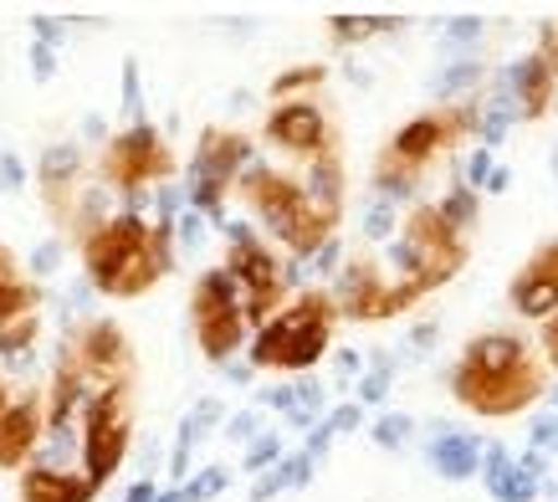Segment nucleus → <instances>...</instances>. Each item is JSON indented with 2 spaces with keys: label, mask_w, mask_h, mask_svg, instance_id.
<instances>
[{
  "label": "nucleus",
  "mask_w": 558,
  "mask_h": 502,
  "mask_svg": "<svg viewBox=\"0 0 558 502\" xmlns=\"http://www.w3.org/2000/svg\"><path fill=\"white\" fill-rule=\"evenodd\" d=\"M389 380H395V364H389V359H374L369 374L359 380V405H379V401H385Z\"/></svg>",
  "instance_id": "cd10ccee"
},
{
  "label": "nucleus",
  "mask_w": 558,
  "mask_h": 502,
  "mask_svg": "<svg viewBox=\"0 0 558 502\" xmlns=\"http://www.w3.org/2000/svg\"><path fill=\"white\" fill-rule=\"evenodd\" d=\"M508 180H512L508 169H492V175H487V190H508Z\"/></svg>",
  "instance_id": "c03bdc74"
},
{
  "label": "nucleus",
  "mask_w": 558,
  "mask_h": 502,
  "mask_svg": "<svg viewBox=\"0 0 558 502\" xmlns=\"http://www.w3.org/2000/svg\"><path fill=\"white\" fill-rule=\"evenodd\" d=\"M446 390L472 416L508 420V416H523L527 405H538L548 395V369H543L538 354L527 349V338L487 328V334H476L461 349V359L446 374Z\"/></svg>",
  "instance_id": "f257e3e1"
},
{
  "label": "nucleus",
  "mask_w": 558,
  "mask_h": 502,
  "mask_svg": "<svg viewBox=\"0 0 558 502\" xmlns=\"http://www.w3.org/2000/svg\"><path fill=\"white\" fill-rule=\"evenodd\" d=\"M482 477H487V492L497 502H533L538 498V477H533L523 462L512 467L502 446H487V467H482Z\"/></svg>",
  "instance_id": "6ab92c4d"
},
{
  "label": "nucleus",
  "mask_w": 558,
  "mask_h": 502,
  "mask_svg": "<svg viewBox=\"0 0 558 502\" xmlns=\"http://www.w3.org/2000/svg\"><path fill=\"white\" fill-rule=\"evenodd\" d=\"M190 328L210 364H231V354L246 344V319H241V292L226 267H210L195 277L190 292Z\"/></svg>",
  "instance_id": "1a4fd4ad"
},
{
  "label": "nucleus",
  "mask_w": 558,
  "mask_h": 502,
  "mask_svg": "<svg viewBox=\"0 0 558 502\" xmlns=\"http://www.w3.org/2000/svg\"><path fill=\"white\" fill-rule=\"evenodd\" d=\"M123 113H129V129H134V123H149V118H144V93H138V62L134 57L123 62Z\"/></svg>",
  "instance_id": "c85d7f7f"
},
{
  "label": "nucleus",
  "mask_w": 558,
  "mask_h": 502,
  "mask_svg": "<svg viewBox=\"0 0 558 502\" xmlns=\"http://www.w3.org/2000/svg\"><path fill=\"white\" fill-rule=\"evenodd\" d=\"M220 369H226V380H236V385L252 374V364H220Z\"/></svg>",
  "instance_id": "a18cd8bd"
},
{
  "label": "nucleus",
  "mask_w": 558,
  "mask_h": 502,
  "mask_svg": "<svg viewBox=\"0 0 558 502\" xmlns=\"http://www.w3.org/2000/svg\"><path fill=\"white\" fill-rule=\"evenodd\" d=\"M51 72H57V47H41V41H32V77H36V83H47Z\"/></svg>",
  "instance_id": "ea45409f"
},
{
  "label": "nucleus",
  "mask_w": 558,
  "mask_h": 502,
  "mask_svg": "<svg viewBox=\"0 0 558 502\" xmlns=\"http://www.w3.org/2000/svg\"><path fill=\"white\" fill-rule=\"evenodd\" d=\"M57 262H62V236H51V241H41V247L32 251V277H51Z\"/></svg>",
  "instance_id": "f704fd0d"
},
{
  "label": "nucleus",
  "mask_w": 558,
  "mask_h": 502,
  "mask_svg": "<svg viewBox=\"0 0 558 502\" xmlns=\"http://www.w3.org/2000/svg\"><path fill=\"white\" fill-rule=\"evenodd\" d=\"M405 435H410V416H379L374 420V441L389 446V452H395V446H405Z\"/></svg>",
  "instance_id": "473e14b6"
},
{
  "label": "nucleus",
  "mask_w": 558,
  "mask_h": 502,
  "mask_svg": "<svg viewBox=\"0 0 558 502\" xmlns=\"http://www.w3.org/2000/svg\"><path fill=\"white\" fill-rule=\"evenodd\" d=\"M487 175H492V159H487V150H476L472 154V184H487Z\"/></svg>",
  "instance_id": "79ce46f5"
},
{
  "label": "nucleus",
  "mask_w": 558,
  "mask_h": 502,
  "mask_svg": "<svg viewBox=\"0 0 558 502\" xmlns=\"http://www.w3.org/2000/svg\"><path fill=\"white\" fill-rule=\"evenodd\" d=\"M333 323H339V308L333 298L313 287V292H298L288 308H277L252 338V369H282V374H307L318 364L328 344H333Z\"/></svg>",
  "instance_id": "7ed1b4c3"
},
{
  "label": "nucleus",
  "mask_w": 558,
  "mask_h": 502,
  "mask_svg": "<svg viewBox=\"0 0 558 502\" xmlns=\"http://www.w3.org/2000/svg\"><path fill=\"white\" fill-rule=\"evenodd\" d=\"M482 36V21L476 16H457L451 26H446V47H466V41H476Z\"/></svg>",
  "instance_id": "e433bc0d"
},
{
  "label": "nucleus",
  "mask_w": 558,
  "mask_h": 502,
  "mask_svg": "<svg viewBox=\"0 0 558 502\" xmlns=\"http://www.w3.org/2000/svg\"><path fill=\"white\" fill-rule=\"evenodd\" d=\"M256 159V144L246 134H226V129H205L201 144H195V159H190L185 175V205L195 216L226 226V190L236 184V175Z\"/></svg>",
  "instance_id": "423d86ee"
},
{
  "label": "nucleus",
  "mask_w": 558,
  "mask_h": 502,
  "mask_svg": "<svg viewBox=\"0 0 558 502\" xmlns=\"http://www.w3.org/2000/svg\"><path fill=\"white\" fill-rule=\"evenodd\" d=\"M554 452H558V446H554Z\"/></svg>",
  "instance_id": "49530a36"
},
{
  "label": "nucleus",
  "mask_w": 558,
  "mask_h": 502,
  "mask_svg": "<svg viewBox=\"0 0 558 502\" xmlns=\"http://www.w3.org/2000/svg\"><path fill=\"white\" fill-rule=\"evenodd\" d=\"M298 184H303L307 205H313L323 220L339 226V216H343V159H339V150L323 154V159H307V175Z\"/></svg>",
  "instance_id": "f3484780"
},
{
  "label": "nucleus",
  "mask_w": 558,
  "mask_h": 502,
  "mask_svg": "<svg viewBox=\"0 0 558 502\" xmlns=\"http://www.w3.org/2000/svg\"><path fill=\"white\" fill-rule=\"evenodd\" d=\"M93 498H98V487L87 482L83 471L36 467V462L21 467V502H93Z\"/></svg>",
  "instance_id": "2eb2a0df"
},
{
  "label": "nucleus",
  "mask_w": 558,
  "mask_h": 502,
  "mask_svg": "<svg viewBox=\"0 0 558 502\" xmlns=\"http://www.w3.org/2000/svg\"><path fill=\"white\" fill-rule=\"evenodd\" d=\"M359 420H364V410H359V405H339V410H328V416H323V431L343 435V431H354Z\"/></svg>",
  "instance_id": "c9c22d12"
},
{
  "label": "nucleus",
  "mask_w": 558,
  "mask_h": 502,
  "mask_svg": "<svg viewBox=\"0 0 558 502\" xmlns=\"http://www.w3.org/2000/svg\"><path fill=\"white\" fill-rule=\"evenodd\" d=\"M267 144H277L282 154H298V159H323L339 144V129L328 123L318 98H288L267 113Z\"/></svg>",
  "instance_id": "f8f14e48"
},
{
  "label": "nucleus",
  "mask_w": 558,
  "mask_h": 502,
  "mask_svg": "<svg viewBox=\"0 0 558 502\" xmlns=\"http://www.w3.org/2000/svg\"><path fill=\"white\" fill-rule=\"evenodd\" d=\"M36 308H41V287H36L32 277H21L11 247H0V334H5L16 319L36 313Z\"/></svg>",
  "instance_id": "a211bd4d"
},
{
  "label": "nucleus",
  "mask_w": 558,
  "mask_h": 502,
  "mask_svg": "<svg viewBox=\"0 0 558 502\" xmlns=\"http://www.w3.org/2000/svg\"><path fill=\"white\" fill-rule=\"evenodd\" d=\"M98 175L119 195L123 190H149V184H165L174 175V154L154 123H134V129L108 139V150L98 159Z\"/></svg>",
  "instance_id": "9d476101"
},
{
  "label": "nucleus",
  "mask_w": 558,
  "mask_h": 502,
  "mask_svg": "<svg viewBox=\"0 0 558 502\" xmlns=\"http://www.w3.org/2000/svg\"><path fill=\"white\" fill-rule=\"evenodd\" d=\"M538 344H543V369H554V374H558V313H554V319H543Z\"/></svg>",
  "instance_id": "4c0bfd02"
},
{
  "label": "nucleus",
  "mask_w": 558,
  "mask_h": 502,
  "mask_svg": "<svg viewBox=\"0 0 558 502\" xmlns=\"http://www.w3.org/2000/svg\"><path fill=\"white\" fill-rule=\"evenodd\" d=\"M323 77H328L323 68H292V72H282V77L271 83V98H277V103H288L292 93H303V98H307V87H318Z\"/></svg>",
  "instance_id": "a878e982"
},
{
  "label": "nucleus",
  "mask_w": 558,
  "mask_h": 502,
  "mask_svg": "<svg viewBox=\"0 0 558 502\" xmlns=\"http://www.w3.org/2000/svg\"><path fill=\"white\" fill-rule=\"evenodd\" d=\"M68 344L98 390L134 385V349H129V338H123V328L113 319H87L77 328V338H68Z\"/></svg>",
  "instance_id": "ddd939ff"
},
{
  "label": "nucleus",
  "mask_w": 558,
  "mask_h": 502,
  "mask_svg": "<svg viewBox=\"0 0 558 502\" xmlns=\"http://www.w3.org/2000/svg\"><path fill=\"white\" fill-rule=\"evenodd\" d=\"M154 498H159V492H154V482H149V477H144V482H134V487H129V498H123V502H154Z\"/></svg>",
  "instance_id": "37998d69"
},
{
  "label": "nucleus",
  "mask_w": 558,
  "mask_h": 502,
  "mask_svg": "<svg viewBox=\"0 0 558 502\" xmlns=\"http://www.w3.org/2000/svg\"><path fill=\"white\" fill-rule=\"evenodd\" d=\"M226 482H231V471L226 467H205L195 482L180 487V502H210L216 492H226Z\"/></svg>",
  "instance_id": "bb28decb"
},
{
  "label": "nucleus",
  "mask_w": 558,
  "mask_h": 502,
  "mask_svg": "<svg viewBox=\"0 0 558 502\" xmlns=\"http://www.w3.org/2000/svg\"><path fill=\"white\" fill-rule=\"evenodd\" d=\"M400 26V16H328V36L339 41V47H359V41H369V36H385Z\"/></svg>",
  "instance_id": "5701e85b"
},
{
  "label": "nucleus",
  "mask_w": 558,
  "mask_h": 502,
  "mask_svg": "<svg viewBox=\"0 0 558 502\" xmlns=\"http://www.w3.org/2000/svg\"><path fill=\"white\" fill-rule=\"evenodd\" d=\"M32 26H36V41H41V47H57V41L68 36V26H62L57 16H36Z\"/></svg>",
  "instance_id": "a19ab883"
},
{
  "label": "nucleus",
  "mask_w": 558,
  "mask_h": 502,
  "mask_svg": "<svg viewBox=\"0 0 558 502\" xmlns=\"http://www.w3.org/2000/svg\"><path fill=\"white\" fill-rule=\"evenodd\" d=\"M256 435H262V416H256V410H236V416L226 420V441H241V446H252Z\"/></svg>",
  "instance_id": "72a5a7b5"
},
{
  "label": "nucleus",
  "mask_w": 558,
  "mask_h": 502,
  "mask_svg": "<svg viewBox=\"0 0 558 502\" xmlns=\"http://www.w3.org/2000/svg\"><path fill=\"white\" fill-rule=\"evenodd\" d=\"M205 241V216H195V211H185V216L174 220V247L185 251V256H195Z\"/></svg>",
  "instance_id": "2f4dec72"
},
{
  "label": "nucleus",
  "mask_w": 558,
  "mask_h": 502,
  "mask_svg": "<svg viewBox=\"0 0 558 502\" xmlns=\"http://www.w3.org/2000/svg\"><path fill=\"white\" fill-rule=\"evenodd\" d=\"M425 456H430V467H436L440 477H451V482H466L472 471H482V441L466 431H451V426H436Z\"/></svg>",
  "instance_id": "dca6fc26"
},
{
  "label": "nucleus",
  "mask_w": 558,
  "mask_h": 502,
  "mask_svg": "<svg viewBox=\"0 0 558 502\" xmlns=\"http://www.w3.org/2000/svg\"><path fill=\"white\" fill-rule=\"evenodd\" d=\"M436 211H440V220H446L451 231L466 236V231L476 226V216H482V201H476L472 184H451V195H446V201H440Z\"/></svg>",
  "instance_id": "b1692460"
},
{
  "label": "nucleus",
  "mask_w": 558,
  "mask_h": 502,
  "mask_svg": "<svg viewBox=\"0 0 558 502\" xmlns=\"http://www.w3.org/2000/svg\"><path fill=\"white\" fill-rule=\"evenodd\" d=\"M476 77H482V68L476 62H451V68L440 72V77H430V93L446 103H457L461 87H476Z\"/></svg>",
  "instance_id": "393cba45"
},
{
  "label": "nucleus",
  "mask_w": 558,
  "mask_h": 502,
  "mask_svg": "<svg viewBox=\"0 0 558 502\" xmlns=\"http://www.w3.org/2000/svg\"><path fill=\"white\" fill-rule=\"evenodd\" d=\"M466 256H472V241L451 231L436 205H425V201L410 211L400 236L389 241V262L400 267V277H425V283H436V287L451 283L466 267Z\"/></svg>",
  "instance_id": "39448f33"
},
{
  "label": "nucleus",
  "mask_w": 558,
  "mask_h": 502,
  "mask_svg": "<svg viewBox=\"0 0 558 502\" xmlns=\"http://www.w3.org/2000/svg\"><path fill=\"white\" fill-rule=\"evenodd\" d=\"M508 298L523 319H533V323L554 319L558 313V236H548V241H538V247L527 251L523 272L508 283Z\"/></svg>",
  "instance_id": "4468645a"
},
{
  "label": "nucleus",
  "mask_w": 558,
  "mask_h": 502,
  "mask_svg": "<svg viewBox=\"0 0 558 502\" xmlns=\"http://www.w3.org/2000/svg\"><path fill=\"white\" fill-rule=\"evenodd\" d=\"M77 175H83V150L77 144H47V154H41V190H47L51 211L83 184Z\"/></svg>",
  "instance_id": "aec40b11"
},
{
  "label": "nucleus",
  "mask_w": 558,
  "mask_h": 502,
  "mask_svg": "<svg viewBox=\"0 0 558 502\" xmlns=\"http://www.w3.org/2000/svg\"><path fill=\"white\" fill-rule=\"evenodd\" d=\"M134 441V385L102 390L98 401L83 410V435H77V452H83V477L102 492V482H113V471L123 467Z\"/></svg>",
  "instance_id": "6e6552de"
},
{
  "label": "nucleus",
  "mask_w": 558,
  "mask_h": 502,
  "mask_svg": "<svg viewBox=\"0 0 558 502\" xmlns=\"http://www.w3.org/2000/svg\"><path fill=\"white\" fill-rule=\"evenodd\" d=\"M83 267L87 287H98L108 298H138L174 272V226L119 211L98 231L83 236Z\"/></svg>",
  "instance_id": "f03ea898"
},
{
  "label": "nucleus",
  "mask_w": 558,
  "mask_h": 502,
  "mask_svg": "<svg viewBox=\"0 0 558 502\" xmlns=\"http://www.w3.org/2000/svg\"><path fill=\"white\" fill-rule=\"evenodd\" d=\"M472 134H482V103L472 98H457V103H440L430 113H415L410 123H400L385 144V159L400 169H415L421 175L440 150L451 144H466Z\"/></svg>",
  "instance_id": "0eeeda50"
},
{
  "label": "nucleus",
  "mask_w": 558,
  "mask_h": 502,
  "mask_svg": "<svg viewBox=\"0 0 558 502\" xmlns=\"http://www.w3.org/2000/svg\"><path fill=\"white\" fill-rule=\"evenodd\" d=\"M277 462H282V441H277L271 431H262L252 446H246V462H241V467H246V471H262V467H277Z\"/></svg>",
  "instance_id": "c756f323"
},
{
  "label": "nucleus",
  "mask_w": 558,
  "mask_h": 502,
  "mask_svg": "<svg viewBox=\"0 0 558 502\" xmlns=\"http://www.w3.org/2000/svg\"><path fill=\"white\" fill-rule=\"evenodd\" d=\"M47 431V390L0 374V467H26Z\"/></svg>",
  "instance_id": "9b49d317"
},
{
  "label": "nucleus",
  "mask_w": 558,
  "mask_h": 502,
  "mask_svg": "<svg viewBox=\"0 0 558 502\" xmlns=\"http://www.w3.org/2000/svg\"><path fill=\"white\" fill-rule=\"evenodd\" d=\"M236 190L246 195V205L256 211V220L288 247V262H307V256L333 236V220H323L318 211L307 205L303 184L292 180V175H282V169L262 165V159H252V165L241 169Z\"/></svg>",
  "instance_id": "20e7f679"
},
{
  "label": "nucleus",
  "mask_w": 558,
  "mask_h": 502,
  "mask_svg": "<svg viewBox=\"0 0 558 502\" xmlns=\"http://www.w3.org/2000/svg\"><path fill=\"white\" fill-rule=\"evenodd\" d=\"M313 482V456L307 452H298V456H282L277 467L262 477V482L252 487V502H267V498H277L282 487H307Z\"/></svg>",
  "instance_id": "4be33fe9"
},
{
  "label": "nucleus",
  "mask_w": 558,
  "mask_h": 502,
  "mask_svg": "<svg viewBox=\"0 0 558 502\" xmlns=\"http://www.w3.org/2000/svg\"><path fill=\"white\" fill-rule=\"evenodd\" d=\"M21 184H26V165L5 150V154H0V190H21Z\"/></svg>",
  "instance_id": "58836bf2"
},
{
  "label": "nucleus",
  "mask_w": 558,
  "mask_h": 502,
  "mask_svg": "<svg viewBox=\"0 0 558 502\" xmlns=\"http://www.w3.org/2000/svg\"><path fill=\"white\" fill-rule=\"evenodd\" d=\"M216 420H226L220 401H201L185 420H180V435H174V452H170V477H174V482H185V477H190V452H195V441H201Z\"/></svg>",
  "instance_id": "412c9836"
},
{
  "label": "nucleus",
  "mask_w": 558,
  "mask_h": 502,
  "mask_svg": "<svg viewBox=\"0 0 558 502\" xmlns=\"http://www.w3.org/2000/svg\"><path fill=\"white\" fill-rule=\"evenodd\" d=\"M364 236H374V241H389V236H395V205L374 195L369 211H364Z\"/></svg>",
  "instance_id": "7c9ffc66"
}]
</instances>
